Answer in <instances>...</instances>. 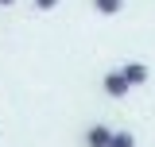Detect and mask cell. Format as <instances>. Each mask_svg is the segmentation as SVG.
Returning <instances> with one entry per match:
<instances>
[{
    "instance_id": "1",
    "label": "cell",
    "mask_w": 155,
    "mask_h": 147,
    "mask_svg": "<svg viewBox=\"0 0 155 147\" xmlns=\"http://www.w3.org/2000/svg\"><path fill=\"white\" fill-rule=\"evenodd\" d=\"M113 136H116V128H109V124H89L85 128V147H109Z\"/></svg>"
},
{
    "instance_id": "2",
    "label": "cell",
    "mask_w": 155,
    "mask_h": 147,
    "mask_svg": "<svg viewBox=\"0 0 155 147\" xmlns=\"http://www.w3.org/2000/svg\"><path fill=\"white\" fill-rule=\"evenodd\" d=\"M124 8V0H93V12L97 16H116Z\"/></svg>"
},
{
    "instance_id": "3",
    "label": "cell",
    "mask_w": 155,
    "mask_h": 147,
    "mask_svg": "<svg viewBox=\"0 0 155 147\" xmlns=\"http://www.w3.org/2000/svg\"><path fill=\"white\" fill-rule=\"evenodd\" d=\"M109 147H136V136L128 128H116V136H113V143Z\"/></svg>"
},
{
    "instance_id": "4",
    "label": "cell",
    "mask_w": 155,
    "mask_h": 147,
    "mask_svg": "<svg viewBox=\"0 0 155 147\" xmlns=\"http://www.w3.org/2000/svg\"><path fill=\"white\" fill-rule=\"evenodd\" d=\"M31 4H35L39 12H54V8H58V4H62V0H31Z\"/></svg>"
},
{
    "instance_id": "5",
    "label": "cell",
    "mask_w": 155,
    "mask_h": 147,
    "mask_svg": "<svg viewBox=\"0 0 155 147\" xmlns=\"http://www.w3.org/2000/svg\"><path fill=\"white\" fill-rule=\"evenodd\" d=\"M12 4H16V0H0V8H12Z\"/></svg>"
}]
</instances>
